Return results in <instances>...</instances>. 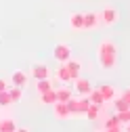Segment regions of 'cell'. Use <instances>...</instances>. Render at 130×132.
Returning <instances> with one entry per match:
<instances>
[{"label":"cell","mask_w":130,"mask_h":132,"mask_svg":"<svg viewBox=\"0 0 130 132\" xmlns=\"http://www.w3.org/2000/svg\"><path fill=\"white\" fill-rule=\"evenodd\" d=\"M96 59H99L101 69H113L118 65V46L111 40H103L96 48Z\"/></svg>","instance_id":"cell-1"},{"label":"cell","mask_w":130,"mask_h":132,"mask_svg":"<svg viewBox=\"0 0 130 132\" xmlns=\"http://www.w3.org/2000/svg\"><path fill=\"white\" fill-rule=\"evenodd\" d=\"M71 113H86V109L90 107V98L88 96H82V98H69L67 101Z\"/></svg>","instance_id":"cell-2"},{"label":"cell","mask_w":130,"mask_h":132,"mask_svg":"<svg viewBox=\"0 0 130 132\" xmlns=\"http://www.w3.org/2000/svg\"><path fill=\"white\" fill-rule=\"evenodd\" d=\"M53 57H55L59 63H67V61L71 59V48H69L67 44H57V46L53 48Z\"/></svg>","instance_id":"cell-3"},{"label":"cell","mask_w":130,"mask_h":132,"mask_svg":"<svg viewBox=\"0 0 130 132\" xmlns=\"http://www.w3.org/2000/svg\"><path fill=\"white\" fill-rule=\"evenodd\" d=\"M29 76L34 80H44V78H51V69H48V65L44 63H34L29 69Z\"/></svg>","instance_id":"cell-4"},{"label":"cell","mask_w":130,"mask_h":132,"mask_svg":"<svg viewBox=\"0 0 130 132\" xmlns=\"http://www.w3.org/2000/svg\"><path fill=\"white\" fill-rule=\"evenodd\" d=\"M118 19H120V15H118V11L113 9V6H105V9L101 11V23H105V25H116Z\"/></svg>","instance_id":"cell-5"},{"label":"cell","mask_w":130,"mask_h":132,"mask_svg":"<svg viewBox=\"0 0 130 132\" xmlns=\"http://www.w3.org/2000/svg\"><path fill=\"white\" fill-rule=\"evenodd\" d=\"M74 90H76L80 96H88L92 88H90V82H88V80H84V78L78 76V78L74 80Z\"/></svg>","instance_id":"cell-6"},{"label":"cell","mask_w":130,"mask_h":132,"mask_svg":"<svg viewBox=\"0 0 130 132\" xmlns=\"http://www.w3.org/2000/svg\"><path fill=\"white\" fill-rule=\"evenodd\" d=\"M53 111H55V118H59V120H67L69 115H74L71 109H69V105L67 103H61V101H57L53 105Z\"/></svg>","instance_id":"cell-7"},{"label":"cell","mask_w":130,"mask_h":132,"mask_svg":"<svg viewBox=\"0 0 130 132\" xmlns=\"http://www.w3.org/2000/svg\"><path fill=\"white\" fill-rule=\"evenodd\" d=\"M11 82H13V86H27V73L23 69H15L11 73Z\"/></svg>","instance_id":"cell-8"},{"label":"cell","mask_w":130,"mask_h":132,"mask_svg":"<svg viewBox=\"0 0 130 132\" xmlns=\"http://www.w3.org/2000/svg\"><path fill=\"white\" fill-rule=\"evenodd\" d=\"M101 23V13H86L84 15V29H94Z\"/></svg>","instance_id":"cell-9"},{"label":"cell","mask_w":130,"mask_h":132,"mask_svg":"<svg viewBox=\"0 0 130 132\" xmlns=\"http://www.w3.org/2000/svg\"><path fill=\"white\" fill-rule=\"evenodd\" d=\"M57 80H59V82H74L76 78H74V73L67 69V65L61 63V65H59V69H57Z\"/></svg>","instance_id":"cell-10"},{"label":"cell","mask_w":130,"mask_h":132,"mask_svg":"<svg viewBox=\"0 0 130 132\" xmlns=\"http://www.w3.org/2000/svg\"><path fill=\"white\" fill-rule=\"evenodd\" d=\"M69 27L71 29H84V15L82 13H71L69 15Z\"/></svg>","instance_id":"cell-11"},{"label":"cell","mask_w":130,"mask_h":132,"mask_svg":"<svg viewBox=\"0 0 130 132\" xmlns=\"http://www.w3.org/2000/svg\"><path fill=\"white\" fill-rule=\"evenodd\" d=\"M55 82H57V80H55ZM55 82H51V78L36 80V90H38V94H42V92H48V90H53V88H55Z\"/></svg>","instance_id":"cell-12"},{"label":"cell","mask_w":130,"mask_h":132,"mask_svg":"<svg viewBox=\"0 0 130 132\" xmlns=\"http://www.w3.org/2000/svg\"><path fill=\"white\" fill-rule=\"evenodd\" d=\"M57 90V98L61 103H67L69 98H74V88H69V86H61V88H55Z\"/></svg>","instance_id":"cell-13"},{"label":"cell","mask_w":130,"mask_h":132,"mask_svg":"<svg viewBox=\"0 0 130 132\" xmlns=\"http://www.w3.org/2000/svg\"><path fill=\"white\" fill-rule=\"evenodd\" d=\"M99 90H101V94H103V98H105V103L107 101H116V88H113L111 84H101L99 86Z\"/></svg>","instance_id":"cell-14"},{"label":"cell","mask_w":130,"mask_h":132,"mask_svg":"<svg viewBox=\"0 0 130 132\" xmlns=\"http://www.w3.org/2000/svg\"><path fill=\"white\" fill-rule=\"evenodd\" d=\"M57 101H59V98H57V90H55V88L40 94V103H42V105H51V107H53Z\"/></svg>","instance_id":"cell-15"},{"label":"cell","mask_w":130,"mask_h":132,"mask_svg":"<svg viewBox=\"0 0 130 132\" xmlns=\"http://www.w3.org/2000/svg\"><path fill=\"white\" fill-rule=\"evenodd\" d=\"M65 65H67V69L74 73V78H78L80 71H82V61H80V59H69Z\"/></svg>","instance_id":"cell-16"},{"label":"cell","mask_w":130,"mask_h":132,"mask_svg":"<svg viewBox=\"0 0 130 132\" xmlns=\"http://www.w3.org/2000/svg\"><path fill=\"white\" fill-rule=\"evenodd\" d=\"M15 130H17V126H15V120H11V118L0 120V132H15Z\"/></svg>","instance_id":"cell-17"},{"label":"cell","mask_w":130,"mask_h":132,"mask_svg":"<svg viewBox=\"0 0 130 132\" xmlns=\"http://www.w3.org/2000/svg\"><path fill=\"white\" fill-rule=\"evenodd\" d=\"M88 98H90V103H94V105H105V98H103V94H101V90H99V88L90 90Z\"/></svg>","instance_id":"cell-18"},{"label":"cell","mask_w":130,"mask_h":132,"mask_svg":"<svg viewBox=\"0 0 130 132\" xmlns=\"http://www.w3.org/2000/svg\"><path fill=\"white\" fill-rule=\"evenodd\" d=\"M99 111H101V105H94V103H90V107L86 109V113H84V115H86L88 120H92V122H94L96 118H99Z\"/></svg>","instance_id":"cell-19"},{"label":"cell","mask_w":130,"mask_h":132,"mask_svg":"<svg viewBox=\"0 0 130 132\" xmlns=\"http://www.w3.org/2000/svg\"><path fill=\"white\" fill-rule=\"evenodd\" d=\"M9 94L13 98V103H19L21 96H23V88L21 86H13V88H9Z\"/></svg>","instance_id":"cell-20"},{"label":"cell","mask_w":130,"mask_h":132,"mask_svg":"<svg viewBox=\"0 0 130 132\" xmlns=\"http://www.w3.org/2000/svg\"><path fill=\"white\" fill-rule=\"evenodd\" d=\"M11 103H13V98H11L9 90H4V92H0V107H9Z\"/></svg>","instance_id":"cell-21"},{"label":"cell","mask_w":130,"mask_h":132,"mask_svg":"<svg viewBox=\"0 0 130 132\" xmlns=\"http://www.w3.org/2000/svg\"><path fill=\"white\" fill-rule=\"evenodd\" d=\"M118 118H120V122L126 126V124H130V109H126V111H120L118 113Z\"/></svg>","instance_id":"cell-22"},{"label":"cell","mask_w":130,"mask_h":132,"mask_svg":"<svg viewBox=\"0 0 130 132\" xmlns=\"http://www.w3.org/2000/svg\"><path fill=\"white\" fill-rule=\"evenodd\" d=\"M4 90H9V82L0 78V92H4Z\"/></svg>","instance_id":"cell-23"},{"label":"cell","mask_w":130,"mask_h":132,"mask_svg":"<svg viewBox=\"0 0 130 132\" xmlns=\"http://www.w3.org/2000/svg\"><path fill=\"white\" fill-rule=\"evenodd\" d=\"M122 98H126V101H128V103H130V88H128V90H126V92H122Z\"/></svg>","instance_id":"cell-24"},{"label":"cell","mask_w":130,"mask_h":132,"mask_svg":"<svg viewBox=\"0 0 130 132\" xmlns=\"http://www.w3.org/2000/svg\"><path fill=\"white\" fill-rule=\"evenodd\" d=\"M15 132H29V130H27V128H17Z\"/></svg>","instance_id":"cell-25"},{"label":"cell","mask_w":130,"mask_h":132,"mask_svg":"<svg viewBox=\"0 0 130 132\" xmlns=\"http://www.w3.org/2000/svg\"><path fill=\"white\" fill-rule=\"evenodd\" d=\"M126 132H130V124H126Z\"/></svg>","instance_id":"cell-26"},{"label":"cell","mask_w":130,"mask_h":132,"mask_svg":"<svg viewBox=\"0 0 130 132\" xmlns=\"http://www.w3.org/2000/svg\"><path fill=\"white\" fill-rule=\"evenodd\" d=\"M105 132H111V130H105Z\"/></svg>","instance_id":"cell-27"}]
</instances>
